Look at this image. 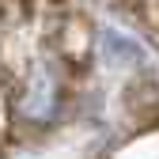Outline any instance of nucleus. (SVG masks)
<instances>
[{
    "label": "nucleus",
    "mask_w": 159,
    "mask_h": 159,
    "mask_svg": "<svg viewBox=\"0 0 159 159\" xmlns=\"http://www.w3.org/2000/svg\"><path fill=\"white\" fill-rule=\"evenodd\" d=\"M91 72V27L65 0H0V148L57 136Z\"/></svg>",
    "instance_id": "obj_1"
},
{
    "label": "nucleus",
    "mask_w": 159,
    "mask_h": 159,
    "mask_svg": "<svg viewBox=\"0 0 159 159\" xmlns=\"http://www.w3.org/2000/svg\"><path fill=\"white\" fill-rule=\"evenodd\" d=\"M114 159H159V129H152L144 136H133L125 148H117Z\"/></svg>",
    "instance_id": "obj_2"
}]
</instances>
